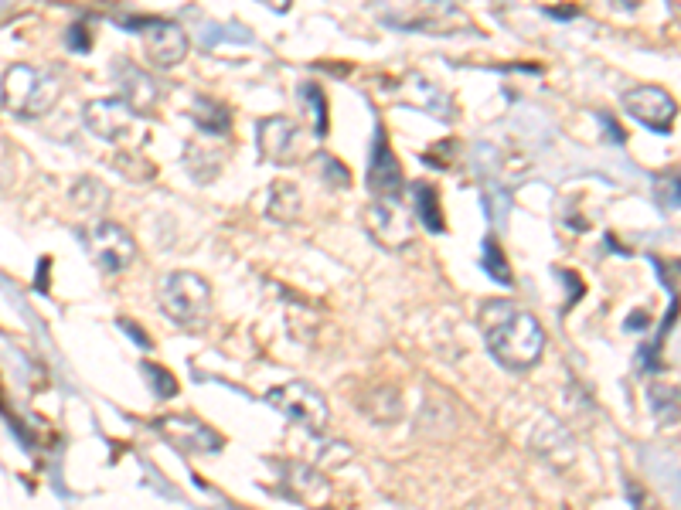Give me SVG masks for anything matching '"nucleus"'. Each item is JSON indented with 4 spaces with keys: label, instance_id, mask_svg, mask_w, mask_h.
<instances>
[{
    "label": "nucleus",
    "instance_id": "nucleus-4",
    "mask_svg": "<svg viewBox=\"0 0 681 510\" xmlns=\"http://www.w3.org/2000/svg\"><path fill=\"white\" fill-rule=\"evenodd\" d=\"M266 402L287 419L307 425L310 432H321L331 412H327V398L307 381H290V385H276L266 391Z\"/></svg>",
    "mask_w": 681,
    "mask_h": 510
},
{
    "label": "nucleus",
    "instance_id": "nucleus-9",
    "mask_svg": "<svg viewBox=\"0 0 681 510\" xmlns=\"http://www.w3.org/2000/svg\"><path fill=\"white\" fill-rule=\"evenodd\" d=\"M144 45L150 62L171 68L184 62V55H188V34H184L181 24L154 17V21H144Z\"/></svg>",
    "mask_w": 681,
    "mask_h": 510
},
{
    "label": "nucleus",
    "instance_id": "nucleus-13",
    "mask_svg": "<svg viewBox=\"0 0 681 510\" xmlns=\"http://www.w3.org/2000/svg\"><path fill=\"white\" fill-rule=\"evenodd\" d=\"M283 476H287V487H290V493L293 497H310V493H314V497H327V480L321 473L314 470V466H304V463H290L287 470H283Z\"/></svg>",
    "mask_w": 681,
    "mask_h": 510
},
{
    "label": "nucleus",
    "instance_id": "nucleus-6",
    "mask_svg": "<svg viewBox=\"0 0 681 510\" xmlns=\"http://www.w3.org/2000/svg\"><path fill=\"white\" fill-rule=\"evenodd\" d=\"M259 136V157L269 160V164H290V160L300 157V143H304V133L300 126L287 116H269L256 126Z\"/></svg>",
    "mask_w": 681,
    "mask_h": 510
},
{
    "label": "nucleus",
    "instance_id": "nucleus-22",
    "mask_svg": "<svg viewBox=\"0 0 681 510\" xmlns=\"http://www.w3.org/2000/svg\"><path fill=\"white\" fill-rule=\"evenodd\" d=\"M65 41H69L72 51H89V31L82 28V24H75V28H69V34H65Z\"/></svg>",
    "mask_w": 681,
    "mask_h": 510
},
{
    "label": "nucleus",
    "instance_id": "nucleus-16",
    "mask_svg": "<svg viewBox=\"0 0 681 510\" xmlns=\"http://www.w3.org/2000/svg\"><path fill=\"white\" fill-rule=\"evenodd\" d=\"M157 96H161V89H157V82H150L144 72H130V85H126V106L133 109V113H144L147 106H154Z\"/></svg>",
    "mask_w": 681,
    "mask_h": 510
},
{
    "label": "nucleus",
    "instance_id": "nucleus-10",
    "mask_svg": "<svg viewBox=\"0 0 681 510\" xmlns=\"http://www.w3.org/2000/svg\"><path fill=\"white\" fill-rule=\"evenodd\" d=\"M368 187H372V194L378 201H395V194H399L402 187V170H399V157H395V150L389 147V140H385V130L375 133V143H372V157H368Z\"/></svg>",
    "mask_w": 681,
    "mask_h": 510
},
{
    "label": "nucleus",
    "instance_id": "nucleus-14",
    "mask_svg": "<svg viewBox=\"0 0 681 510\" xmlns=\"http://www.w3.org/2000/svg\"><path fill=\"white\" fill-rule=\"evenodd\" d=\"M191 119H195L205 133H215V136L229 133V126H232V113L215 99H198L195 106H191Z\"/></svg>",
    "mask_w": 681,
    "mask_h": 510
},
{
    "label": "nucleus",
    "instance_id": "nucleus-23",
    "mask_svg": "<svg viewBox=\"0 0 681 510\" xmlns=\"http://www.w3.org/2000/svg\"><path fill=\"white\" fill-rule=\"evenodd\" d=\"M120 330H126V334H130L133 340H137L140 347H150V340H147L144 334H140V327H137V323H133V320H120Z\"/></svg>",
    "mask_w": 681,
    "mask_h": 510
},
{
    "label": "nucleus",
    "instance_id": "nucleus-12",
    "mask_svg": "<svg viewBox=\"0 0 681 510\" xmlns=\"http://www.w3.org/2000/svg\"><path fill=\"white\" fill-rule=\"evenodd\" d=\"M365 221H368V232H372L382 245H389V249H395V245H406L409 238H413V225H409L406 215H402V211L389 201L372 204V208L365 211Z\"/></svg>",
    "mask_w": 681,
    "mask_h": 510
},
{
    "label": "nucleus",
    "instance_id": "nucleus-20",
    "mask_svg": "<svg viewBox=\"0 0 681 510\" xmlns=\"http://www.w3.org/2000/svg\"><path fill=\"white\" fill-rule=\"evenodd\" d=\"M144 371H147V378H154L157 385H154V391L161 398H171V395H178V381H174V374L171 371H164L161 364H144Z\"/></svg>",
    "mask_w": 681,
    "mask_h": 510
},
{
    "label": "nucleus",
    "instance_id": "nucleus-2",
    "mask_svg": "<svg viewBox=\"0 0 681 510\" xmlns=\"http://www.w3.org/2000/svg\"><path fill=\"white\" fill-rule=\"evenodd\" d=\"M62 96V82L52 72L31 65H11L4 72V106L18 116H41Z\"/></svg>",
    "mask_w": 681,
    "mask_h": 510
},
{
    "label": "nucleus",
    "instance_id": "nucleus-11",
    "mask_svg": "<svg viewBox=\"0 0 681 510\" xmlns=\"http://www.w3.org/2000/svg\"><path fill=\"white\" fill-rule=\"evenodd\" d=\"M133 109L126 106V99H96L86 106V126L103 140H120L133 123Z\"/></svg>",
    "mask_w": 681,
    "mask_h": 510
},
{
    "label": "nucleus",
    "instance_id": "nucleus-7",
    "mask_svg": "<svg viewBox=\"0 0 681 510\" xmlns=\"http://www.w3.org/2000/svg\"><path fill=\"white\" fill-rule=\"evenodd\" d=\"M624 109L654 133H668L671 126H675V99L664 89H654V85H641V89L624 92Z\"/></svg>",
    "mask_w": 681,
    "mask_h": 510
},
{
    "label": "nucleus",
    "instance_id": "nucleus-15",
    "mask_svg": "<svg viewBox=\"0 0 681 510\" xmlns=\"http://www.w3.org/2000/svg\"><path fill=\"white\" fill-rule=\"evenodd\" d=\"M413 201H416V215L430 232H443V211H440V194L433 184H413Z\"/></svg>",
    "mask_w": 681,
    "mask_h": 510
},
{
    "label": "nucleus",
    "instance_id": "nucleus-5",
    "mask_svg": "<svg viewBox=\"0 0 681 510\" xmlns=\"http://www.w3.org/2000/svg\"><path fill=\"white\" fill-rule=\"evenodd\" d=\"M89 242H92L96 262L103 266V272H109V276L123 272L133 259H137V242H133V235L126 232L123 225H116V221H92Z\"/></svg>",
    "mask_w": 681,
    "mask_h": 510
},
{
    "label": "nucleus",
    "instance_id": "nucleus-3",
    "mask_svg": "<svg viewBox=\"0 0 681 510\" xmlns=\"http://www.w3.org/2000/svg\"><path fill=\"white\" fill-rule=\"evenodd\" d=\"M212 306V286L198 272H171L161 283V310L181 327H198Z\"/></svg>",
    "mask_w": 681,
    "mask_h": 510
},
{
    "label": "nucleus",
    "instance_id": "nucleus-21",
    "mask_svg": "<svg viewBox=\"0 0 681 510\" xmlns=\"http://www.w3.org/2000/svg\"><path fill=\"white\" fill-rule=\"evenodd\" d=\"M321 164H324V174L331 177L334 184H348V170H344L341 160H334V157H321Z\"/></svg>",
    "mask_w": 681,
    "mask_h": 510
},
{
    "label": "nucleus",
    "instance_id": "nucleus-18",
    "mask_svg": "<svg viewBox=\"0 0 681 510\" xmlns=\"http://www.w3.org/2000/svg\"><path fill=\"white\" fill-rule=\"evenodd\" d=\"M481 266L487 276L494 279V283H504V286H511V266H508V259H504V252H501V245H498V238H484V249H481Z\"/></svg>",
    "mask_w": 681,
    "mask_h": 510
},
{
    "label": "nucleus",
    "instance_id": "nucleus-19",
    "mask_svg": "<svg viewBox=\"0 0 681 510\" xmlns=\"http://www.w3.org/2000/svg\"><path fill=\"white\" fill-rule=\"evenodd\" d=\"M300 96H304L310 102V109H314V116H317V136H324L327 133V106H324V92L317 89V85H300Z\"/></svg>",
    "mask_w": 681,
    "mask_h": 510
},
{
    "label": "nucleus",
    "instance_id": "nucleus-1",
    "mask_svg": "<svg viewBox=\"0 0 681 510\" xmlns=\"http://www.w3.org/2000/svg\"><path fill=\"white\" fill-rule=\"evenodd\" d=\"M487 347L504 368L528 371L545 351V330L532 313L504 306V317L498 323H487Z\"/></svg>",
    "mask_w": 681,
    "mask_h": 510
},
{
    "label": "nucleus",
    "instance_id": "nucleus-8",
    "mask_svg": "<svg viewBox=\"0 0 681 510\" xmlns=\"http://www.w3.org/2000/svg\"><path fill=\"white\" fill-rule=\"evenodd\" d=\"M157 432H164L174 446L188 449V453H218L225 446V439L218 436L212 425H205L195 415H164L157 419Z\"/></svg>",
    "mask_w": 681,
    "mask_h": 510
},
{
    "label": "nucleus",
    "instance_id": "nucleus-17",
    "mask_svg": "<svg viewBox=\"0 0 681 510\" xmlns=\"http://www.w3.org/2000/svg\"><path fill=\"white\" fill-rule=\"evenodd\" d=\"M300 211V194L293 184H273V198H269V218L293 221Z\"/></svg>",
    "mask_w": 681,
    "mask_h": 510
}]
</instances>
